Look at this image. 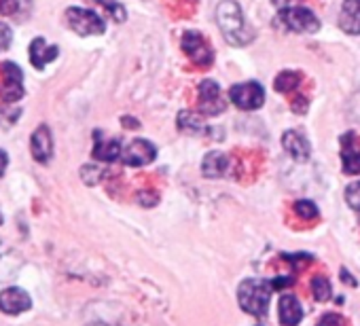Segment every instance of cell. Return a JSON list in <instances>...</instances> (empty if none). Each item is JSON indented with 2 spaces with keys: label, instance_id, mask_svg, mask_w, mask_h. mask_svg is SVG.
Wrapping results in <instances>:
<instances>
[{
  "label": "cell",
  "instance_id": "obj_1",
  "mask_svg": "<svg viewBox=\"0 0 360 326\" xmlns=\"http://www.w3.org/2000/svg\"><path fill=\"white\" fill-rule=\"evenodd\" d=\"M217 22L223 30V37L233 47H244L255 39V32L246 24L242 7L236 3V0H223V3L217 7Z\"/></svg>",
  "mask_w": 360,
  "mask_h": 326
},
{
  "label": "cell",
  "instance_id": "obj_2",
  "mask_svg": "<svg viewBox=\"0 0 360 326\" xmlns=\"http://www.w3.org/2000/svg\"><path fill=\"white\" fill-rule=\"evenodd\" d=\"M271 290V282L267 280H244L238 288L240 307L250 315L263 318L269 309Z\"/></svg>",
  "mask_w": 360,
  "mask_h": 326
},
{
  "label": "cell",
  "instance_id": "obj_3",
  "mask_svg": "<svg viewBox=\"0 0 360 326\" xmlns=\"http://www.w3.org/2000/svg\"><path fill=\"white\" fill-rule=\"evenodd\" d=\"M66 22L81 37H96V34H104L106 30L104 20L96 11L81 9V7H70L66 11Z\"/></svg>",
  "mask_w": 360,
  "mask_h": 326
},
{
  "label": "cell",
  "instance_id": "obj_4",
  "mask_svg": "<svg viewBox=\"0 0 360 326\" xmlns=\"http://www.w3.org/2000/svg\"><path fill=\"white\" fill-rule=\"evenodd\" d=\"M183 51L202 68H210L214 62V51L210 49L204 34H200L198 30H189L183 34Z\"/></svg>",
  "mask_w": 360,
  "mask_h": 326
},
{
  "label": "cell",
  "instance_id": "obj_5",
  "mask_svg": "<svg viewBox=\"0 0 360 326\" xmlns=\"http://www.w3.org/2000/svg\"><path fill=\"white\" fill-rule=\"evenodd\" d=\"M3 81H0V98L7 104H13L24 98V74L18 64L5 62L3 64Z\"/></svg>",
  "mask_w": 360,
  "mask_h": 326
},
{
  "label": "cell",
  "instance_id": "obj_6",
  "mask_svg": "<svg viewBox=\"0 0 360 326\" xmlns=\"http://www.w3.org/2000/svg\"><path fill=\"white\" fill-rule=\"evenodd\" d=\"M229 98L231 102L242 108V110H257L263 106L265 102V91L261 87V83L257 81H250V83H240V85H233L231 91H229Z\"/></svg>",
  "mask_w": 360,
  "mask_h": 326
},
{
  "label": "cell",
  "instance_id": "obj_7",
  "mask_svg": "<svg viewBox=\"0 0 360 326\" xmlns=\"http://www.w3.org/2000/svg\"><path fill=\"white\" fill-rule=\"evenodd\" d=\"M280 20L295 32H318L320 20L314 15V11L305 7H286L280 9Z\"/></svg>",
  "mask_w": 360,
  "mask_h": 326
},
{
  "label": "cell",
  "instance_id": "obj_8",
  "mask_svg": "<svg viewBox=\"0 0 360 326\" xmlns=\"http://www.w3.org/2000/svg\"><path fill=\"white\" fill-rule=\"evenodd\" d=\"M198 93H200V110H202V115L217 117V115L225 112L227 104L223 100V93H221V87H219L217 81H212V79L202 81Z\"/></svg>",
  "mask_w": 360,
  "mask_h": 326
},
{
  "label": "cell",
  "instance_id": "obj_9",
  "mask_svg": "<svg viewBox=\"0 0 360 326\" xmlns=\"http://www.w3.org/2000/svg\"><path fill=\"white\" fill-rule=\"evenodd\" d=\"M155 157H157V148H155V144H153V142H148V140H142V138H138V140L129 142V144H127V148H125V150H123V155H121V159H123L125 166H131V168L148 166V163H153V161H155Z\"/></svg>",
  "mask_w": 360,
  "mask_h": 326
},
{
  "label": "cell",
  "instance_id": "obj_10",
  "mask_svg": "<svg viewBox=\"0 0 360 326\" xmlns=\"http://www.w3.org/2000/svg\"><path fill=\"white\" fill-rule=\"evenodd\" d=\"M32 307V299L24 288L18 286H9L0 292V311H5L9 315H18L24 313Z\"/></svg>",
  "mask_w": 360,
  "mask_h": 326
},
{
  "label": "cell",
  "instance_id": "obj_11",
  "mask_svg": "<svg viewBox=\"0 0 360 326\" xmlns=\"http://www.w3.org/2000/svg\"><path fill=\"white\" fill-rule=\"evenodd\" d=\"M341 163L345 174H360V142L354 131L341 136Z\"/></svg>",
  "mask_w": 360,
  "mask_h": 326
},
{
  "label": "cell",
  "instance_id": "obj_12",
  "mask_svg": "<svg viewBox=\"0 0 360 326\" xmlns=\"http://www.w3.org/2000/svg\"><path fill=\"white\" fill-rule=\"evenodd\" d=\"M30 150L39 163H47L53 157V138H51V131L47 125H39L34 129V133L30 138Z\"/></svg>",
  "mask_w": 360,
  "mask_h": 326
},
{
  "label": "cell",
  "instance_id": "obj_13",
  "mask_svg": "<svg viewBox=\"0 0 360 326\" xmlns=\"http://www.w3.org/2000/svg\"><path fill=\"white\" fill-rule=\"evenodd\" d=\"M282 146H284V150H286L295 161H299V163H305V161L309 159V155H311L309 140H307L301 131H297V129L284 131V136H282Z\"/></svg>",
  "mask_w": 360,
  "mask_h": 326
},
{
  "label": "cell",
  "instance_id": "obj_14",
  "mask_svg": "<svg viewBox=\"0 0 360 326\" xmlns=\"http://www.w3.org/2000/svg\"><path fill=\"white\" fill-rule=\"evenodd\" d=\"M229 170V157L221 150H210L202 161V174L210 181L225 176Z\"/></svg>",
  "mask_w": 360,
  "mask_h": 326
},
{
  "label": "cell",
  "instance_id": "obj_15",
  "mask_svg": "<svg viewBox=\"0 0 360 326\" xmlns=\"http://www.w3.org/2000/svg\"><path fill=\"white\" fill-rule=\"evenodd\" d=\"M339 28L345 34H360V0H345L339 15Z\"/></svg>",
  "mask_w": 360,
  "mask_h": 326
},
{
  "label": "cell",
  "instance_id": "obj_16",
  "mask_svg": "<svg viewBox=\"0 0 360 326\" xmlns=\"http://www.w3.org/2000/svg\"><path fill=\"white\" fill-rule=\"evenodd\" d=\"M60 56V49L56 47V45H49L45 39H34L32 43H30V62H32V66L34 68H39V70H43L49 62H53L56 58Z\"/></svg>",
  "mask_w": 360,
  "mask_h": 326
},
{
  "label": "cell",
  "instance_id": "obj_17",
  "mask_svg": "<svg viewBox=\"0 0 360 326\" xmlns=\"http://www.w3.org/2000/svg\"><path fill=\"white\" fill-rule=\"evenodd\" d=\"M278 313L282 326H297L303 320V307L295 294H282L278 303Z\"/></svg>",
  "mask_w": 360,
  "mask_h": 326
},
{
  "label": "cell",
  "instance_id": "obj_18",
  "mask_svg": "<svg viewBox=\"0 0 360 326\" xmlns=\"http://www.w3.org/2000/svg\"><path fill=\"white\" fill-rule=\"evenodd\" d=\"M96 148H94V159L96 161H104V163H110V161H117L123 152H121V142L119 140H100V133L96 131Z\"/></svg>",
  "mask_w": 360,
  "mask_h": 326
},
{
  "label": "cell",
  "instance_id": "obj_19",
  "mask_svg": "<svg viewBox=\"0 0 360 326\" xmlns=\"http://www.w3.org/2000/svg\"><path fill=\"white\" fill-rule=\"evenodd\" d=\"M299 83H301V74H299V72H295V70H282V72L276 77L274 87H276V91H280V93H290V91H295V89L299 87Z\"/></svg>",
  "mask_w": 360,
  "mask_h": 326
},
{
  "label": "cell",
  "instance_id": "obj_20",
  "mask_svg": "<svg viewBox=\"0 0 360 326\" xmlns=\"http://www.w3.org/2000/svg\"><path fill=\"white\" fill-rule=\"evenodd\" d=\"M178 127L183 131H189V133H204V129H208V127H204L202 119L195 112H189V110H180Z\"/></svg>",
  "mask_w": 360,
  "mask_h": 326
},
{
  "label": "cell",
  "instance_id": "obj_21",
  "mask_svg": "<svg viewBox=\"0 0 360 326\" xmlns=\"http://www.w3.org/2000/svg\"><path fill=\"white\" fill-rule=\"evenodd\" d=\"M311 294H314L316 301L326 303V301L330 299V294H333L330 282H328L324 275H316V278L311 280Z\"/></svg>",
  "mask_w": 360,
  "mask_h": 326
},
{
  "label": "cell",
  "instance_id": "obj_22",
  "mask_svg": "<svg viewBox=\"0 0 360 326\" xmlns=\"http://www.w3.org/2000/svg\"><path fill=\"white\" fill-rule=\"evenodd\" d=\"M295 214H297L299 219L314 221V219L318 216V208H316V204H314V202H309V200H301V202H297V204H295Z\"/></svg>",
  "mask_w": 360,
  "mask_h": 326
},
{
  "label": "cell",
  "instance_id": "obj_23",
  "mask_svg": "<svg viewBox=\"0 0 360 326\" xmlns=\"http://www.w3.org/2000/svg\"><path fill=\"white\" fill-rule=\"evenodd\" d=\"M345 202L352 210L360 212V181L358 183H352L347 189H345Z\"/></svg>",
  "mask_w": 360,
  "mask_h": 326
},
{
  "label": "cell",
  "instance_id": "obj_24",
  "mask_svg": "<svg viewBox=\"0 0 360 326\" xmlns=\"http://www.w3.org/2000/svg\"><path fill=\"white\" fill-rule=\"evenodd\" d=\"M18 119H20V110L18 108H5V106H0V129H7Z\"/></svg>",
  "mask_w": 360,
  "mask_h": 326
},
{
  "label": "cell",
  "instance_id": "obj_25",
  "mask_svg": "<svg viewBox=\"0 0 360 326\" xmlns=\"http://www.w3.org/2000/svg\"><path fill=\"white\" fill-rule=\"evenodd\" d=\"M138 204L144 206V208H153L159 204V195L155 191H140L138 193Z\"/></svg>",
  "mask_w": 360,
  "mask_h": 326
},
{
  "label": "cell",
  "instance_id": "obj_26",
  "mask_svg": "<svg viewBox=\"0 0 360 326\" xmlns=\"http://www.w3.org/2000/svg\"><path fill=\"white\" fill-rule=\"evenodd\" d=\"M11 41H13V32H11V28H9V26H5V24H0V51H5V49L11 45Z\"/></svg>",
  "mask_w": 360,
  "mask_h": 326
},
{
  "label": "cell",
  "instance_id": "obj_27",
  "mask_svg": "<svg viewBox=\"0 0 360 326\" xmlns=\"http://www.w3.org/2000/svg\"><path fill=\"white\" fill-rule=\"evenodd\" d=\"M81 174H91L89 178H85V183H87V185H96V183L100 181V176H102V170L96 168V166H87V168L81 170Z\"/></svg>",
  "mask_w": 360,
  "mask_h": 326
},
{
  "label": "cell",
  "instance_id": "obj_28",
  "mask_svg": "<svg viewBox=\"0 0 360 326\" xmlns=\"http://www.w3.org/2000/svg\"><path fill=\"white\" fill-rule=\"evenodd\" d=\"M18 5H20V0H0V13L11 15L18 11Z\"/></svg>",
  "mask_w": 360,
  "mask_h": 326
},
{
  "label": "cell",
  "instance_id": "obj_29",
  "mask_svg": "<svg viewBox=\"0 0 360 326\" xmlns=\"http://www.w3.org/2000/svg\"><path fill=\"white\" fill-rule=\"evenodd\" d=\"M307 104H309V102H307V98L299 93V96L295 98V102H292V108H295V112H297V115H305V112H307Z\"/></svg>",
  "mask_w": 360,
  "mask_h": 326
},
{
  "label": "cell",
  "instance_id": "obj_30",
  "mask_svg": "<svg viewBox=\"0 0 360 326\" xmlns=\"http://www.w3.org/2000/svg\"><path fill=\"white\" fill-rule=\"evenodd\" d=\"M343 322H341V318L337 315V313H326L322 320H320V324L318 326H341Z\"/></svg>",
  "mask_w": 360,
  "mask_h": 326
},
{
  "label": "cell",
  "instance_id": "obj_31",
  "mask_svg": "<svg viewBox=\"0 0 360 326\" xmlns=\"http://www.w3.org/2000/svg\"><path fill=\"white\" fill-rule=\"evenodd\" d=\"M288 286H292V278H276V280H271V288L274 290L288 288Z\"/></svg>",
  "mask_w": 360,
  "mask_h": 326
},
{
  "label": "cell",
  "instance_id": "obj_32",
  "mask_svg": "<svg viewBox=\"0 0 360 326\" xmlns=\"http://www.w3.org/2000/svg\"><path fill=\"white\" fill-rule=\"evenodd\" d=\"M7 163H9L7 152H5V150H0V178H3V174H5V170H7Z\"/></svg>",
  "mask_w": 360,
  "mask_h": 326
},
{
  "label": "cell",
  "instance_id": "obj_33",
  "mask_svg": "<svg viewBox=\"0 0 360 326\" xmlns=\"http://www.w3.org/2000/svg\"><path fill=\"white\" fill-rule=\"evenodd\" d=\"M339 275H341V278L345 280V284H349V286H356V284H358V282H356V280H354V278H352V275L347 273V269H345V267H341Z\"/></svg>",
  "mask_w": 360,
  "mask_h": 326
},
{
  "label": "cell",
  "instance_id": "obj_34",
  "mask_svg": "<svg viewBox=\"0 0 360 326\" xmlns=\"http://www.w3.org/2000/svg\"><path fill=\"white\" fill-rule=\"evenodd\" d=\"M271 3H274L278 9H286V7H290L292 3H297V0H271Z\"/></svg>",
  "mask_w": 360,
  "mask_h": 326
},
{
  "label": "cell",
  "instance_id": "obj_35",
  "mask_svg": "<svg viewBox=\"0 0 360 326\" xmlns=\"http://www.w3.org/2000/svg\"><path fill=\"white\" fill-rule=\"evenodd\" d=\"M121 123H123V125H127V127H140V123H138V121H134V119H129V117H123V119H121Z\"/></svg>",
  "mask_w": 360,
  "mask_h": 326
},
{
  "label": "cell",
  "instance_id": "obj_36",
  "mask_svg": "<svg viewBox=\"0 0 360 326\" xmlns=\"http://www.w3.org/2000/svg\"><path fill=\"white\" fill-rule=\"evenodd\" d=\"M0 225H3V214H0Z\"/></svg>",
  "mask_w": 360,
  "mask_h": 326
}]
</instances>
